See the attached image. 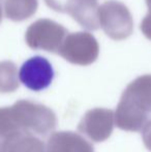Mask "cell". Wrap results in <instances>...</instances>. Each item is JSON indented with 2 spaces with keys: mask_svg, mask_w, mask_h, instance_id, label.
Here are the masks:
<instances>
[{
  "mask_svg": "<svg viewBox=\"0 0 151 152\" xmlns=\"http://www.w3.org/2000/svg\"><path fill=\"white\" fill-rule=\"evenodd\" d=\"M56 123V115L51 109L30 100L0 108V139L22 132L46 137L55 129Z\"/></svg>",
  "mask_w": 151,
  "mask_h": 152,
  "instance_id": "obj_1",
  "label": "cell"
},
{
  "mask_svg": "<svg viewBox=\"0 0 151 152\" xmlns=\"http://www.w3.org/2000/svg\"><path fill=\"white\" fill-rule=\"evenodd\" d=\"M151 75L133 80L125 88L115 113V123L126 132H141L150 120Z\"/></svg>",
  "mask_w": 151,
  "mask_h": 152,
  "instance_id": "obj_2",
  "label": "cell"
},
{
  "mask_svg": "<svg viewBox=\"0 0 151 152\" xmlns=\"http://www.w3.org/2000/svg\"><path fill=\"white\" fill-rule=\"evenodd\" d=\"M98 22L105 33L114 40H123L131 35L133 21L129 10L123 3L109 0L98 7Z\"/></svg>",
  "mask_w": 151,
  "mask_h": 152,
  "instance_id": "obj_3",
  "label": "cell"
},
{
  "mask_svg": "<svg viewBox=\"0 0 151 152\" xmlns=\"http://www.w3.org/2000/svg\"><path fill=\"white\" fill-rule=\"evenodd\" d=\"M57 54L77 65H89L97 59L99 46L96 38L89 32L67 33Z\"/></svg>",
  "mask_w": 151,
  "mask_h": 152,
  "instance_id": "obj_4",
  "label": "cell"
},
{
  "mask_svg": "<svg viewBox=\"0 0 151 152\" xmlns=\"http://www.w3.org/2000/svg\"><path fill=\"white\" fill-rule=\"evenodd\" d=\"M67 34V30L55 21L39 19L30 25L25 33V40L32 50L57 53Z\"/></svg>",
  "mask_w": 151,
  "mask_h": 152,
  "instance_id": "obj_5",
  "label": "cell"
},
{
  "mask_svg": "<svg viewBox=\"0 0 151 152\" xmlns=\"http://www.w3.org/2000/svg\"><path fill=\"white\" fill-rule=\"evenodd\" d=\"M44 2L54 12L69 14L83 28L88 30L99 28L97 0H44Z\"/></svg>",
  "mask_w": 151,
  "mask_h": 152,
  "instance_id": "obj_6",
  "label": "cell"
},
{
  "mask_svg": "<svg viewBox=\"0 0 151 152\" xmlns=\"http://www.w3.org/2000/svg\"><path fill=\"white\" fill-rule=\"evenodd\" d=\"M55 72L52 64L42 56H34L23 63L19 79L24 86L32 91H42L53 82Z\"/></svg>",
  "mask_w": 151,
  "mask_h": 152,
  "instance_id": "obj_7",
  "label": "cell"
},
{
  "mask_svg": "<svg viewBox=\"0 0 151 152\" xmlns=\"http://www.w3.org/2000/svg\"><path fill=\"white\" fill-rule=\"evenodd\" d=\"M115 114L109 109H92L88 111L79 123L78 129L93 142H103L113 132Z\"/></svg>",
  "mask_w": 151,
  "mask_h": 152,
  "instance_id": "obj_8",
  "label": "cell"
},
{
  "mask_svg": "<svg viewBox=\"0 0 151 152\" xmlns=\"http://www.w3.org/2000/svg\"><path fill=\"white\" fill-rule=\"evenodd\" d=\"M47 152H94L93 146L73 132H56L51 134Z\"/></svg>",
  "mask_w": 151,
  "mask_h": 152,
  "instance_id": "obj_9",
  "label": "cell"
},
{
  "mask_svg": "<svg viewBox=\"0 0 151 152\" xmlns=\"http://www.w3.org/2000/svg\"><path fill=\"white\" fill-rule=\"evenodd\" d=\"M0 152H47V148L33 134L22 132L0 139Z\"/></svg>",
  "mask_w": 151,
  "mask_h": 152,
  "instance_id": "obj_10",
  "label": "cell"
},
{
  "mask_svg": "<svg viewBox=\"0 0 151 152\" xmlns=\"http://www.w3.org/2000/svg\"><path fill=\"white\" fill-rule=\"evenodd\" d=\"M37 0H5L4 12L6 18L15 22L27 20L36 12Z\"/></svg>",
  "mask_w": 151,
  "mask_h": 152,
  "instance_id": "obj_11",
  "label": "cell"
},
{
  "mask_svg": "<svg viewBox=\"0 0 151 152\" xmlns=\"http://www.w3.org/2000/svg\"><path fill=\"white\" fill-rule=\"evenodd\" d=\"M19 88L18 68L12 61L0 62V93H9Z\"/></svg>",
  "mask_w": 151,
  "mask_h": 152,
  "instance_id": "obj_12",
  "label": "cell"
},
{
  "mask_svg": "<svg viewBox=\"0 0 151 152\" xmlns=\"http://www.w3.org/2000/svg\"><path fill=\"white\" fill-rule=\"evenodd\" d=\"M146 3L148 6V14L145 16L143 21L141 22L140 29L143 32V34L151 40V0H146Z\"/></svg>",
  "mask_w": 151,
  "mask_h": 152,
  "instance_id": "obj_13",
  "label": "cell"
},
{
  "mask_svg": "<svg viewBox=\"0 0 151 152\" xmlns=\"http://www.w3.org/2000/svg\"><path fill=\"white\" fill-rule=\"evenodd\" d=\"M143 134V142L148 150L151 151V120L146 123V125L142 129Z\"/></svg>",
  "mask_w": 151,
  "mask_h": 152,
  "instance_id": "obj_14",
  "label": "cell"
},
{
  "mask_svg": "<svg viewBox=\"0 0 151 152\" xmlns=\"http://www.w3.org/2000/svg\"><path fill=\"white\" fill-rule=\"evenodd\" d=\"M2 21V3H1V0H0V23Z\"/></svg>",
  "mask_w": 151,
  "mask_h": 152,
  "instance_id": "obj_15",
  "label": "cell"
}]
</instances>
